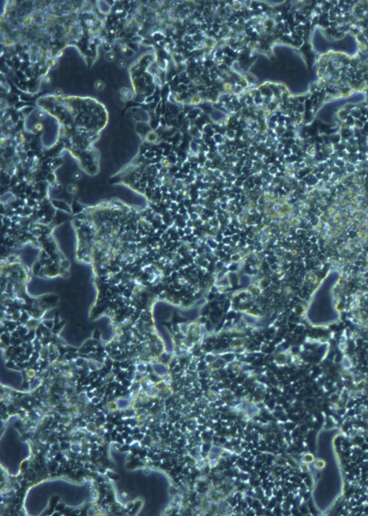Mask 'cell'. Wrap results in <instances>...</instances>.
Segmentation results:
<instances>
[{
    "instance_id": "1",
    "label": "cell",
    "mask_w": 368,
    "mask_h": 516,
    "mask_svg": "<svg viewBox=\"0 0 368 516\" xmlns=\"http://www.w3.org/2000/svg\"><path fill=\"white\" fill-rule=\"evenodd\" d=\"M361 47L365 54H368V24L361 35Z\"/></svg>"
},
{
    "instance_id": "2",
    "label": "cell",
    "mask_w": 368,
    "mask_h": 516,
    "mask_svg": "<svg viewBox=\"0 0 368 516\" xmlns=\"http://www.w3.org/2000/svg\"><path fill=\"white\" fill-rule=\"evenodd\" d=\"M106 59L108 61H110V62L113 61L115 59V55L113 54H111H111H108L106 55Z\"/></svg>"
},
{
    "instance_id": "3",
    "label": "cell",
    "mask_w": 368,
    "mask_h": 516,
    "mask_svg": "<svg viewBox=\"0 0 368 516\" xmlns=\"http://www.w3.org/2000/svg\"><path fill=\"white\" fill-rule=\"evenodd\" d=\"M118 65H119L120 67L123 68L126 67V62H124V60H120L119 63H118Z\"/></svg>"
}]
</instances>
